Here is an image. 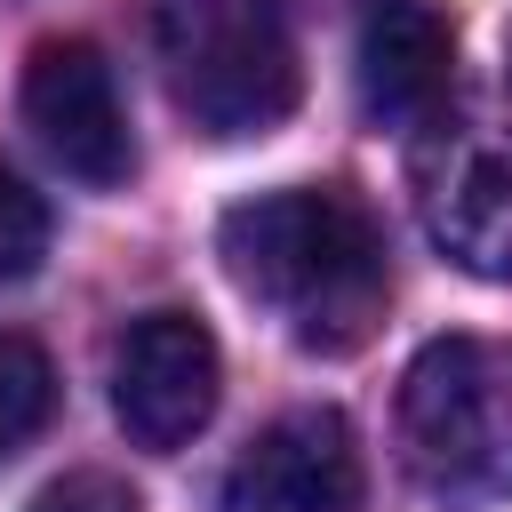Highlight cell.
<instances>
[{"label":"cell","mask_w":512,"mask_h":512,"mask_svg":"<svg viewBox=\"0 0 512 512\" xmlns=\"http://www.w3.org/2000/svg\"><path fill=\"white\" fill-rule=\"evenodd\" d=\"M216 256H224L232 288L248 304H264L288 328V344H304L320 360L360 352L392 304L384 232L336 184H288V192H256V200L224 208Z\"/></svg>","instance_id":"cell-1"},{"label":"cell","mask_w":512,"mask_h":512,"mask_svg":"<svg viewBox=\"0 0 512 512\" xmlns=\"http://www.w3.org/2000/svg\"><path fill=\"white\" fill-rule=\"evenodd\" d=\"M400 464L440 512L512 496V336H432L400 376Z\"/></svg>","instance_id":"cell-2"},{"label":"cell","mask_w":512,"mask_h":512,"mask_svg":"<svg viewBox=\"0 0 512 512\" xmlns=\"http://www.w3.org/2000/svg\"><path fill=\"white\" fill-rule=\"evenodd\" d=\"M152 64L200 136H264L296 112V40L272 0H152Z\"/></svg>","instance_id":"cell-3"},{"label":"cell","mask_w":512,"mask_h":512,"mask_svg":"<svg viewBox=\"0 0 512 512\" xmlns=\"http://www.w3.org/2000/svg\"><path fill=\"white\" fill-rule=\"evenodd\" d=\"M416 216L472 280H512V80L424 120Z\"/></svg>","instance_id":"cell-4"},{"label":"cell","mask_w":512,"mask_h":512,"mask_svg":"<svg viewBox=\"0 0 512 512\" xmlns=\"http://www.w3.org/2000/svg\"><path fill=\"white\" fill-rule=\"evenodd\" d=\"M24 120H32V136L48 144V160L72 184L112 192V184L136 176L128 104H120V80H112L96 40H40L32 48V64H24Z\"/></svg>","instance_id":"cell-5"},{"label":"cell","mask_w":512,"mask_h":512,"mask_svg":"<svg viewBox=\"0 0 512 512\" xmlns=\"http://www.w3.org/2000/svg\"><path fill=\"white\" fill-rule=\"evenodd\" d=\"M224 392V360L200 312H144L112 352V416L136 448H184Z\"/></svg>","instance_id":"cell-6"},{"label":"cell","mask_w":512,"mask_h":512,"mask_svg":"<svg viewBox=\"0 0 512 512\" xmlns=\"http://www.w3.org/2000/svg\"><path fill=\"white\" fill-rule=\"evenodd\" d=\"M224 512H360V448L336 408L264 424L224 472Z\"/></svg>","instance_id":"cell-7"},{"label":"cell","mask_w":512,"mask_h":512,"mask_svg":"<svg viewBox=\"0 0 512 512\" xmlns=\"http://www.w3.org/2000/svg\"><path fill=\"white\" fill-rule=\"evenodd\" d=\"M352 72H360V112L376 128H424L432 112H448L456 32L432 0H368Z\"/></svg>","instance_id":"cell-8"},{"label":"cell","mask_w":512,"mask_h":512,"mask_svg":"<svg viewBox=\"0 0 512 512\" xmlns=\"http://www.w3.org/2000/svg\"><path fill=\"white\" fill-rule=\"evenodd\" d=\"M56 416V368L32 336H0V464Z\"/></svg>","instance_id":"cell-9"},{"label":"cell","mask_w":512,"mask_h":512,"mask_svg":"<svg viewBox=\"0 0 512 512\" xmlns=\"http://www.w3.org/2000/svg\"><path fill=\"white\" fill-rule=\"evenodd\" d=\"M40 256H48V208H40L32 184H16L0 168V280L40 272Z\"/></svg>","instance_id":"cell-10"},{"label":"cell","mask_w":512,"mask_h":512,"mask_svg":"<svg viewBox=\"0 0 512 512\" xmlns=\"http://www.w3.org/2000/svg\"><path fill=\"white\" fill-rule=\"evenodd\" d=\"M24 512H144V496H136L120 472H64V480H48Z\"/></svg>","instance_id":"cell-11"},{"label":"cell","mask_w":512,"mask_h":512,"mask_svg":"<svg viewBox=\"0 0 512 512\" xmlns=\"http://www.w3.org/2000/svg\"><path fill=\"white\" fill-rule=\"evenodd\" d=\"M272 8H280V16H288V8H312V0H272Z\"/></svg>","instance_id":"cell-12"}]
</instances>
